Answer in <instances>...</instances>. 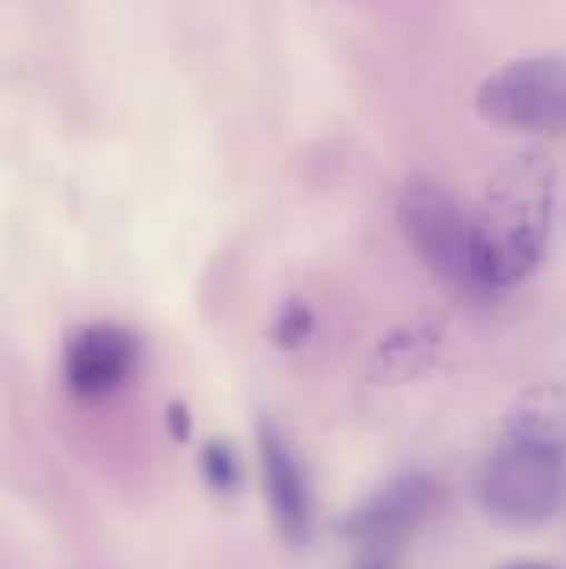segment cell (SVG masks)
Returning <instances> with one entry per match:
<instances>
[{
    "label": "cell",
    "mask_w": 566,
    "mask_h": 569,
    "mask_svg": "<svg viewBox=\"0 0 566 569\" xmlns=\"http://www.w3.org/2000/svg\"><path fill=\"white\" fill-rule=\"evenodd\" d=\"M474 213L487 293L524 283L544 260L554 223V167L540 150L517 153L487 183Z\"/></svg>",
    "instance_id": "cell-1"
},
{
    "label": "cell",
    "mask_w": 566,
    "mask_h": 569,
    "mask_svg": "<svg viewBox=\"0 0 566 569\" xmlns=\"http://www.w3.org/2000/svg\"><path fill=\"white\" fill-rule=\"evenodd\" d=\"M397 220L414 253L450 287L484 297L474 213L437 180L417 177L404 187Z\"/></svg>",
    "instance_id": "cell-2"
},
{
    "label": "cell",
    "mask_w": 566,
    "mask_h": 569,
    "mask_svg": "<svg viewBox=\"0 0 566 569\" xmlns=\"http://www.w3.org/2000/svg\"><path fill=\"white\" fill-rule=\"evenodd\" d=\"M477 493L500 527H540L566 507V457L507 437L487 457Z\"/></svg>",
    "instance_id": "cell-3"
},
{
    "label": "cell",
    "mask_w": 566,
    "mask_h": 569,
    "mask_svg": "<svg viewBox=\"0 0 566 569\" xmlns=\"http://www.w3.org/2000/svg\"><path fill=\"white\" fill-rule=\"evenodd\" d=\"M477 113L504 130L566 137V57L537 53L494 70L477 90Z\"/></svg>",
    "instance_id": "cell-4"
},
{
    "label": "cell",
    "mask_w": 566,
    "mask_h": 569,
    "mask_svg": "<svg viewBox=\"0 0 566 569\" xmlns=\"http://www.w3.org/2000/svg\"><path fill=\"white\" fill-rule=\"evenodd\" d=\"M440 483L430 473H404L370 493L340 523V533L367 553H394L440 507Z\"/></svg>",
    "instance_id": "cell-5"
},
{
    "label": "cell",
    "mask_w": 566,
    "mask_h": 569,
    "mask_svg": "<svg viewBox=\"0 0 566 569\" xmlns=\"http://www.w3.org/2000/svg\"><path fill=\"white\" fill-rule=\"evenodd\" d=\"M140 367V337L120 323H87L63 347V380L80 400L117 393Z\"/></svg>",
    "instance_id": "cell-6"
},
{
    "label": "cell",
    "mask_w": 566,
    "mask_h": 569,
    "mask_svg": "<svg viewBox=\"0 0 566 569\" xmlns=\"http://www.w3.org/2000/svg\"><path fill=\"white\" fill-rule=\"evenodd\" d=\"M257 453H260V473L267 490V507L277 520V530L287 543L304 547L314 530V500L307 473L290 450L287 437L274 420L257 423Z\"/></svg>",
    "instance_id": "cell-7"
},
{
    "label": "cell",
    "mask_w": 566,
    "mask_h": 569,
    "mask_svg": "<svg viewBox=\"0 0 566 569\" xmlns=\"http://www.w3.org/2000/svg\"><path fill=\"white\" fill-rule=\"evenodd\" d=\"M444 337L447 323L437 317H420L390 330L370 357V377L377 383H407L420 377L437 360Z\"/></svg>",
    "instance_id": "cell-8"
},
{
    "label": "cell",
    "mask_w": 566,
    "mask_h": 569,
    "mask_svg": "<svg viewBox=\"0 0 566 569\" xmlns=\"http://www.w3.org/2000/svg\"><path fill=\"white\" fill-rule=\"evenodd\" d=\"M507 437L566 457V383L524 390L507 413Z\"/></svg>",
    "instance_id": "cell-9"
},
{
    "label": "cell",
    "mask_w": 566,
    "mask_h": 569,
    "mask_svg": "<svg viewBox=\"0 0 566 569\" xmlns=\"http://www.w3.org/2000/svg\"><path fill=\"white\" fill-rule=\"evenodd\" d=\"M200 473L217 497H230L240 487V460L224 440H210L200 450Z\"/></svg>",
    "instance_id": "cell-10"
},
{
    "label": "cell",
    "mask_w": 566,
    "mask_h": 569,
    "mask_svg": "<svg viewBox=\"0 0 566 569\" xmlns=\"http://www.w3.org/2000/svg\"><path fill=\"white\" fill-rule=\"evenodd\" d=\"M314 323H317V320H314V310H310L304 300H287V303L280 307L274 327H270V337H274V343H277L280 350H297V347H304V343L310 340Z\"/></svg>",
    "instance_id": "cell-11"
},
{
    "label": "cell",
    "mask_w": 566,
    "mask_h": 569,
    "mask_svg": "<svg viewBox=\"0 0 566 569\" xmlns=\"http://www.w3.org/2000/svg\"><path fill=\"white\" fill-rule=\"evenodd\" d=\"M167 430L177 443H187L190 440V430H193V420H190V410L183 403H170L167 410Z\"/></svg>",
    "instance_id": "cell-12"
},
{
    "label": "cell",
    "mask_w": 566,
    "mask_h": 569,
    "mask_svg": "<svg viewBox=\"0 0 566 569\" xmlns=\"http://www.w3.org/2000/svg\"><path fill=\"white\" fill-rule=\"evenodd\" d=\"M504 569H557L550 567V563H537V560H524V563H510V567Z\"/></svg>",
    "instance_id": "cell-13"
}]
</instances>
